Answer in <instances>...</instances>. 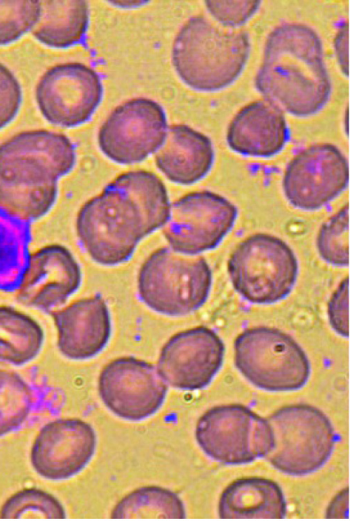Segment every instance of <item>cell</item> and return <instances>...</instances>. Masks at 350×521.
Masks as SVG:
<instances>
[{
    "label": "cell",
    "mask_w": 350,
    "mask_h": 521,
    "mask_svg": "<svg viewBox=\"0 0 350 521\" xmlns=\"http://www.w3.org/2000/svg\"><path fill=\"white\" fill-rule=\"evenodd\" d=\"M214 161L211 140L186 125H173L167 130L162 145L155 152L158 169L170 181L191 185L203 178Z\"/></svg>",
    "instance_id": "ffe728a7"
},
{
    "label": "cell",
    "mask_w": 350,
    "mask_h": 521,
    "mask_svg": "<svg viewBox=\"0 0 350 521\" xmlns=\"http://www.w3.org/2000/svg\"><path fill=\"white\" fill-rule=\"evenodd\" d=\"M236 206L210 191L188 193L170 205L163 233L175 251L196 255L216 247L232 228Z\"/></svg>",
    "instance_id": "9c48e42d"
},
{
    "label": "cell",
    "mask_w": 350,
    "mask_h": 521,
    "mask_svg": "<svg viewBox=\"0 0 350 521\" xmlns=\"http://www.w3.org/2000/svg\"><path fill=\"white\" fill-rule=\"evenodd\" d=\"M298 264L282 239L259 233L243 240L228 261L235 290L253 303L269 304L286 297L297 276Z\"/></svg>",
    "instance_id": "52a82bcc"
},
{
    "label": "cell",
    "mask_w": 350,
    "mask_h": 521,
    "mask_svg": "<svg viewBox=\"0 0 350 521\" xmlns=\"http://www.w3.org/2000/svg\"><path fill=\"white\" fill-rule=\"evenodd\" d=\"M224 345L212 329L197 327L173 336L163 345L157 369L171 386L184 390L207 386L222 365Z\"/></svg>",
    "instance_id": "9a60e30c"
},
{
    "label": "cell",
    "mask_w": 350,
    "mask_h": 521,
    "mask_svg": "<svg viewBox=\"0 0 350 521\" xmlns=\"http://www.w3.org/2000/svg\"><path fill=\"white\" fill-rule=\"evenodd\" d=\"M286 501L275 482L251 477L231 482L221 494L219 517L222 520H282Z\"/></svg>",
    "instance_id": "44dd1931"
},
{
    "label": "cell",
    "mask_w": 350,
    "mask_h": 521,
    "mask_svg": "<svg viewBox=\"0 0 350 521\" xmlns=\"http://www.w3.org/2000/svg\"><path fill=\"white\" fill-rule=\"evenodd\" d=\"M80 266L64 246H45L30 254L17 289L18 299L25 305L49 310L63 304L79 287Z\"/></svg>",
    "instance_id": "e0dca14e"
},
{
    "label": "cell",
    "mask_w": 350,
    "mask_h": 521,
    "mask_svg": "<svg viewBox=\"0 0 350 521\" xmlns=\"http://www.w3.org/2000/svg\"><path fill=\"white\" fill-rule=\"evenodd\" d=\"M349 180V164L344 155L336 146L321 143L306 148L290 161L283 187L292 206L315 210L338 196Z\"/></svg>",
    "instance_id": "7c38bea8"
},
{
    "label": "cell",
    "mask_w": 350,
    "mask_h": 521,
    "mask_svg": "<svg viewBox=\"0 0 350 521\" xmlns=\"http://www.w3.org/2000/svg\"><path fill=\"white\" fill-rule=\"evenodd\" d=\"M170 205L166 187L154 173H123L81 207L78 237L96 263H122L142 239L163 226Z\"/></svg>",
    "instance_id": "6da1fadb"
},
{
    "label": "cell",
    "mask_w": 350,
    "mask_h": 521,
    "mask_svg": "<svg viewBox=\"0 0 350 521\" xmlns=\"http://www.w3.org/2000/svg\"><path fill=\"white\" fill-rule=\"evenodd\" d=\"M349 24L344 22L338 28L335 39V48L337 62L343 73L349 76Z\"/></svg>",
    "instance_id": "836d02e7"
},
{
    "label": "cell",
    "mask_w": 350,
    "mask_h": 521,
    "mask_svg": "<svg viewBox=\"0 0 350 521\" xmlns=\"http://www.w3.org/2000/svg\"><path fill=\"white\" fill-rule=\"evenodd\" d=\"M22 102V90L13 74L0 64V128L17 114Z\"/></svg>",
    "instance_id": "1f68e13d"
},
{
    "label": "cell",
    "mask_w": 350,
    "mask_h": 521,
    "mask_svg": "<svg viewBox=\"0 0 350 521\" xmlns=\"http://www.w3.org/2000/svg\"><path fill=\"white\" fill-rule=\"evenodd\" d=\"M33 403V392L29 384L17 373L0 369V437L25 423Z\"/></svg>",
    "instance_id": "4316f807"
},
{
    "label": "cell",
    "mask_w": 350,
    "mask_h": 521,
    "mask_svg": "<svg viewBox=\"0 0 350 521\" xmlns=\"http://www.w3.org/2000/svg\"><path fill=\"white\" fill-rule=\"evenodd\" d=\"M349 491L346 487L330 501L325 512L326 519H347L349 517Z\"/></svg>",
    "instance_id": "e575fe53"
},
{
    "label": "cell",
    "mask_w": 350,
    "mask_h": 521,
    "mask_svg": "<svg viewBox=\"0 0 350 521\" xmlns=\"http://www.w3.org/2000/svg\"><path fill=\"white\" fill-rule=\"evenodd\" d=\"M76 161L65 135L45 130L22 132L0 145V177L29 183L57 182Z\"/></svg>",
    "instance_id": "5bb4252c"
},
{
    "label": "cell",
    "mask_w": 350,
    "mask_h": 521,
    "mask_svg": "<svg viewBox=\"0 0 350 521\" xmlns=\"http://www.w3.org/2000/svg\"><path fill=\"white\" fill-rule=\"evenodd\" d=\"M57 192V182L34 183L0 177V209L30 222L50 210Z\"/></svg>",
    "instance_id": "484cf974"
},
{
    "label": "cell",
    "mask_w": 350,
    "mask_h": 521,
    "mask_svg": "<svg viewBox=\"0 0 350 521\" xmlns=\"http://www.w3.org/2000/svg\"><path fill=\"white\" fill-rule=\"evenodd\" d=\"M196 440L210 458L225 464H243L265 457L273 445L267 419L237 404L213 407L198 420Z\"/></svg>",
    "instance_id": "ba28073f"
},
{
    "label": "cell",
    "mask_w": 350,
    "mask_h": 521,
    "mask_svg": "<svg viewBox=\"0 0 350 521\" xmlns=\"http://www.w3.org/2000/svg\"><path fill=\"white\" fill-rule=\"evenodd\" d=\"M51 315L58 331V349L69 359L91 358L109 339L110 315L100 295L77 300Z\"/></svg>",
    "instance_id": "ac0fdd59"
},
{
    "label": "cell",
    "mask_w": 350,
    "mask_h": 521,
    "mask_svg": "<svg viewBox=\"0 0 350 521\" xmlns=\"http://www.w3.org/2000/svg\"><path fill=\"white\" fill-rule=\"evenodd\" d=\"M167 121L162 107L144 98L117 107L98 133L101 151L121 164L140 162L156 152L164 142Z\"/></svg>",
    "instance_id": "30bf717a"
},
{
    "label": "cell",
    "mask_w": 350,
    "mask_h": 521,
    "mask_svg": "<svg viewBox=\"0 0 350 521\" xmlns=\"http://www.w3.org/2000/svg\"><path fill=\"white\" fill-rule=\"evenodd\" d=\"M102 94L98 74L81 63L54 66L42 77L36 88L39 110L50 123L73 127L88 121Z\"/></svg>",
    "instance_id": "4fadbf2b"
},
{
    "label": "cell",
    "mask_w": 350,
    "mask_h": 521,
    "mask_svg": "<svg viewBox=\"0 0 350 521\" xmlns=\"http://www.w3.org/2000/svg\"><path fill=\"white\" fill-rule=\"evenodd\" d=\"M66 512L52 494L39 489H25L10 496L0 510L2 520H64Z\"/></svg>",
    "instance_id": "83f0119b"
},
{
    "label": "cell",
    "mask_w": 350,
    "mask_h": 521,
    "mask_svg": "<svg viewBox=\"0 0 350 521\" xmlns=\"http://www.w3.org/2000/svg\"><path fill=\"white\" fill-rule=\"evenodd\" d=\"M43 340V330L34 319L0 305V362L25 364L37 356Z\"/></svg>",
    "instance_id": "603a6c76"
},
{
    "label": "cell",
    "mask_w": 350,
    "mask_h": 521,
    "mask_svg": "<svg viewBox=\"0 0 350 521\" xmlns=\"http://www.w3.org/2000/svg\"><path fill=\"white\" fill-rule=\"evenodd\" d=\"M88 21L86 1H40L39 17L32 30L34 37L43 44L67 48L83 39Z\"/></svg>",
    "instance_id": "7402d4cb"
},
{
    "label": "cell",
    "mask_w": 350,
    "mask_h": 521,
    "mask_svg": "<svg viewBox=\"0 0 350 521\" xmlns=\"http://www.w3.org/2000/svg\"><path fill=\"white\" fill-rule=\"evenodd\" d=\"M321 258L336 266L349 264V206L346 204L324 223L317 237Z\"/></svg>",
    "instance_id": "f1b7e54d"
},
{
    "label": "cell",
    "mask_w": 350,
    "mask_h": 521,
    "mask_svg": "<svg viewBox=\"0 0 350 521\" xmlns=\"http://www.w3.org/2000/svg\"><path fill=\"white\" fill-rule=\"evenodd\" d=\"M236 368L256 387L272 392L296 390L310 375L309 359L288 334L256 327L240 334L234 345Z\"/></svg>",
    "instance_id": "8992f818"
},
{
    "label": "cell",
    "mask_w": 350,
    "mask_h": 521,
    "mask_svg": "<svg viewBox=\"0 0 350 521\" xmlns=\"http://www.w3.org/2000/svg\"><path fill=\"white\" fill-rule=\"evenodd\" d=\"M212 271L204 258L170 247L154 251L138 275L140 299L152 310L168 316L188 315L206 301Z\"/></svg>",
    "instance_id": "277c9868"
},
{
    "label": "cell",
    "mask_w": 350,
    "mask_h": 521,
    "mask_svg": "<svg viewBox=\"0 0 350 521\" xmlns=\"http://www.w3.org/2000/svg\"><path fill=\"white\" fill-rule=\"evenodd\" d=\"M98 391L105 405L116 416L140 421L155 414L168 387L157 367L132 357L116 359L102 370Z\"/></svg>",
    "instance_id": "8fae6325"
},
{
    "label": "cell",
    "mask_w": 350,
    "mask_h": 521,
    "mask_svg": "<svg viewBox=\"0 0 350 521\" xmlns=\"http://www.w3.org/2000/svg\"><path fill=\"white\" fill-rule=\"evenodd\" d=\"M250 41L246 32L224 29L203 16L191 18L173 43V63L189 86L214 91L233 83L248 58Z\"/></svg>",
    "instance_id": "3957f363"
},
{
    "label": "cell",
    "mask_w": 350,
    "mask_h": 521,
    "mask_svg": "<svg viewBox=\"0 0 350 521\" xmlns=\"http://www.w3.org/2000/svg\"><path fill=\"white\" fill-rule=\"evenodd\" d=\"M289 138L283 111L266 99L243 107L230 123L227 134V143L233 151L255 157L276 154Z\"/></svg>",
    "instance_id": "d6986e66"
},
{
    "label": "cell",
    "mask_w": 350,
    "mask_h": 521,
    "mask_svg": "<svg viewBox=\"0 0 350 521\" xmlns=\"http://www.w3.org/2000/svg\"><path fill=\"white\" fill-rule=\"evenodd\" d=\"M95 447V433L90 425L79 418H59L41 428L31 449L30 461L42 477L66 480L86 466Z\"/></svg>",
    "instance_id": "2e32d148"
},
{
    "label": "cell",
    "mask_w": 350,
    "mask_h": 521,
    "mask_svg": "<svg viewBox=\"0 0 350 521\" xmlns=\"http://www.w3.org/2000/svg\"><path fill=\"white\" fill-rule=\"evenodd\" d=\"M29 222L0 209V290L18 289L29 258Z\"/></svg>",
    "instance_id": "cb8c5ba5"
},
{
    "label": "cell",
    "mask_w": 350,
    "mask_h": 521,
    "mask_svg": "<svg viewBox=\"0 0 350 521\" xmlns=\"http://www.w3.org/2000/svg\"><path fill=\"white\" fill-rule=\"evenodd\" d=\"M273 445L265 458L279 471L302 476L321 468L330 457L335 433L320 409L305 404L285 406L267 419Z\"/></svg>",
    "instance_id": "5b68a950"
},
{
    "label": "cell",
    "mask_w": 350,
    "mask_h": 521,
    "mask_svg": "<svg viewBox=\"0 0 350 521\" xmlns=\"http://www.w3.org/2000/svg\"><path fill=\"white\" fill-rule=\"evenodd\" d=\"M255 85L283 112L307 117L321 110L331 84L317 33L299 23L275 28L267 39Z\"/></svg>",
    "instance_id": "7a4b0ae2"
},
{
    "label": "cell",
    "mask_w": 350,
    "mask_h": 521,
    "mask_svg": "<svg viewBox=\"0 0 350 521\" xmlns=\"http://www.w3.org/2000/svg\"><path fill=\"white\" fill-rule=\"evenodd\" d=\"M330 325L339 335H349V279L346 277L333 293L328 307Z\"/></svg>",
    "instance_id": "d6a6232c"
},
{
    "label": "cell",
    "mask_w": 350,
    "mask_h": 521,
    "mask_svg": "<svg viewBox=\"0 0 350 521\" xmlns=\"http://www.w3.org/2000/svg\"><path fill=\"white\" fill-rule=\"evenodd\" d=\"M260 4L257 0L206 1L210 14L227 27H235L245 22L257 11Z\"/></svg>",
    "instance_id": "4dcf8cb0"
},
{
    "label": "cell",
    "mask_w": 350,
    "mask_h": 521,
    "mask_svg": "<svg viewBox=\"0 0 350 521\" xmlns=\"http://www.w3.org/2000/svg\"><path fill=\"white\" fill-rule=\"evenodd\" d=\"M39 14V1L0 0V45L11 43L32 29Z\"/></svg>",
    "instance_id": "f546056e"
},
{
    "label": "cell",
    "mask_w": 350,
    "mask_h": 521,
    "mask_svg": "<svg viewBox=\"0 0 350 521\" xmlns=\"http://www.w3.org/2000/svg\"><path fill=\"white\" fill-rule=\"evenodd\" d=\"M184 506L179 496L157 486L138 488L125 496L112 511L114 520H182Z\"/></svg>",
    "instance_id": "d4e9b609"
}]
</instances>
